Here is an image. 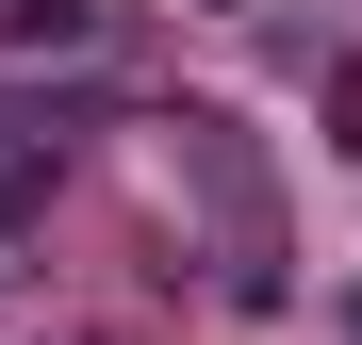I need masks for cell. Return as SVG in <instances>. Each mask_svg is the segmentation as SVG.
<instances>
[{"label":"cell","instance_id":"cell-1","mask_svg":"<svg viewBox=\"0 0 362 345\" xmlns=\"http://www.w3.org/2000/svg\"><path fill=\"white\" fill-rule=\"evenodd\" d=\"M99 33H115L99 0H0V49H33V66H83Z\"/></svg>","mask_w":362,"mask_h":345}]
</instances>
